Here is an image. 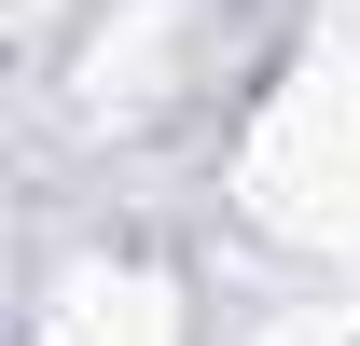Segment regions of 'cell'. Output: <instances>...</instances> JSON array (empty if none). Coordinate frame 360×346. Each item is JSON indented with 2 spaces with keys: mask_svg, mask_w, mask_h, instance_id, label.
Here are the masks:
<instances>
[{
  "mask_svg": "<svg viewBox=\"0 0 360 346\" xmlns=\"http://www.w3.org/2000/svg\"><path fill=\"white\" fill-rule=\"evenodd\" d=\"M28 346H180V291H167V277H139V263H125V277H84Z\"/></svg>",
  "mask_w": 360,
  "mask_h": 346,
  "instance_id": "cell-3",
  "label": "cell"
},
{
  "mask_svg": "<svg viewBox=\"0 0 360 346\" xmlns=\"http://www.w3.org/2000/svg\"><path fill=\"white\" fill-rule=\"evenodd\" d=\"M319 28H333V42H347V56H360V0H319Z\"/></svg>",
  "mask_w": 360,
  "mask_h": 346,
  "instance_id": "cell-4",
  "label": "cell"
},
{
  "mask_svg": "<svg viewBox=\"0 0 360 346\" xmlns=\"http://www.w3.org/2000/svg\"><path fill=\"white\" fill-rule=\"evenodd\" d=\"M194 84H208V0H97L84 56H70L84 125H167Z\"/></svg>",
  "mask_w": 360,
  "mask_h": 346,
  "instance_id": "cell-2",
  "label": "cell"
},
{
  "mask_svg": "<svg viewBox=\"0 0 360 346\" xmlns=\"http://www.w3.org/2000/svg\"><path fill=\"white\" fill-rule=\"evenodd\" d=\"M250 208L305 250L360 263V70H305L250 139Z\"/></svg>",
  "mask_w": 360,
  "mask_h": 346,
  "instance_id": "cell-1",
  "label": "cell"
}]
</instances>
